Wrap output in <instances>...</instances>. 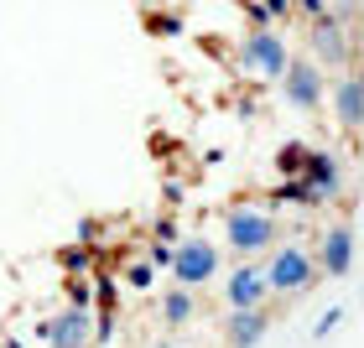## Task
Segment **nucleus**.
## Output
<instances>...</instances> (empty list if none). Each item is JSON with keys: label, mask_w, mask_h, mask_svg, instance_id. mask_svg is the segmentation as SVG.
<instances>
[{"label": "nucleus", "mask_w": 364, "mask_h": 348, "mask_svg": "<svg viewBox=\"0 0 364 348\" xmlns=\"http://www.w3.org/2000/svg\"><path fill=\"white\" fill-rule=\"evenodd\" d=\"M276 239H281V224L271 219L266 208H229V219H224V244H229L240 260H245V255H260V250H276Z\"/></svg>", "instance_id": "nucleus-1"}, {"label": "nucleus", "mask_w": 364, "mask_h": 348, "mask_svg": "<svg viewBox=\"0 0 364 348\" xmlns=\"http://www.w3.org/2000/svg\"><path fill=\"white\" fill-rule=\"evenodd\" d=\"M219 255H224L219 244L198 234V239H182V244H172V265H167V271H172V281H177V286L203 291L208 281L219 276Z\"/></svg>", "instance_id": "nucleus-2"}, {"label": "nucleus", "mask_w": 364, "mask_h": 348, "mask_svg": "<svg viewBox=\"0 0 364 348\" xmlns=\"http://www.w3.org/2000/svg\"><path fill=\"white\" fill-rule=\"evenodd\" d=\"M287 62H291V47L281 42V31L276 26H250L240 37V68H250V73H260V78H276L287 73Z\"/></svg>", "instance_id": "nucleus-3"}, {"label": "nucleus", "mask_w": 364, "mask_h": 348, "mask_svg": "<svg viewBox=\"0 0 364 348\" xmlns=\"http://www.w3.org/2000/svg\"><path fill=\"white\" fill-rule=\"evenodd\" d=\"M266 281H271V291H281V296H302L312 281H318V260H312L307 244H281V250H271Z\"/></svg>", "instance_id": "nucleus-4"}, {"label": "nucleus", "mask_w": 364, "mask_h": 348, "mask_svg": "<svg viewBox=\"0 0 364 348\" xmlns=\"http://www.w3.org/2000/svg\"><path fill=\"white\" fill-rule=\"evenodd\" d=\"M276 84H281V99H287L296 114H318L323 99H328V89H323V68H318L312 58H291L287 73H281Z\"/></svg>", "instance_id": "nucleus-5"}, {"label": "nucleus", "mask_w": 364, "mask_h": 348, "mask_svg": "<svg viewBox=\"0 0 364 348\" xmlns=\"http://www.w3.org/2000/svg\"><path fill=\"white\" fill-rule=\"evenodd\" d=\"M312 260H318V276H328V281H343V276L354 271V260H359L354 224H349V219L328 224V229H323V239H318V250H312Z\"/></svg>", "instance_id": "nucleus-6"}, {"label": "nucleus", "mask_w": 364, "mask_h": 348, "mask_svg": "<svg viewBox=\"0 0 364 348\" xmlns=\"http://www.w3.org/2000/svg\"><path fill=\"white\" fill-rule=\"evenodd\" d=\"M328 104H333V120H338L343 136L364 141V78H359L354 68L333 78V89H328Z\"/></svg>", "instance_id": "nucleus-7"}, {"label": "nucleus", "mask_w": 364, "mask_h": 348, "mask_svg": "<svg viewBox=\"0 0 364 348\" xmlns=\"http://www.w3.org/2000/svg\"><path fill=\"white\" fill-rule=\"evenodd\" d=\"M37 333L47 348H94V317L84 307H63L53 317H42Z\"/></svg>", "instance_id": "nucleus-8"}, {"label": "nucleus", "mask_w": 364, "mask_h": 348, "mask_svg": "<svg viewBox=\"0 0 364 348\" xmlns=\"http://www.w3.org/2000/svg\"><path fill=\"white\" fill-rule=\"evenodd\" d=\"M307 42H312V62L318 68H343L349 62V31H343V21L333 11H323L318 21H312V31H307Z\"/></svg>", "instance_id": "nucleus-9"}, {"label": "nucleus", "mask_w": 364, "mask_h": 348, "mask_svg": "<svg viewBox=\"0 0 364 348\" xmlns=\"http://www.w3.org/2000/svg\"><path fill=\"white\" fill-rule=\"evenodd\" d=\"M271 281H266V265H235L224 276V307L240 312V307H266L271 302Z\"/></svg>", "instance_id": "nucleus-10"}, {"label": "nucleus", "mask_w": 364, "mask_h": 348, "mask_svg": "<svg viewBox=\"0 0 364 348\" xmlns=\"http://www.w3.org/2000/svg\"><path fill=\"white\" fill-rule=\"evenodd\" d=\"M219 333H224V348H255L260 338L271 333V307H240V312H229V317L219 322Z\"/></svg>", "instance_id": "nucleus-11"}, {"label": "nucleus", "mask_w": 364, "mask_h": 348, "mask_svg": "<svg viewBox=\"0 0 364 348\" xmlns=\"http://www.w3.org/2000/svg\"><path fill=\"white\" fill-rule=\"evenodd\" d=\"M302 182L323 197V203H333V197L343 192V161L333 151H318V146H312L307 161H302Z\"/></svg>", "instance_id": "nucleus-12"}, {"label": "nucleus", "mask_w": 364, "mask_h": 348, "mask_svg": "<svg viewBox=\"0 0 364 348\" xmlns=\"http://www.w3.org/2000/svg\"><path fill=\"white\" fill-rule=\"evenodd\" d=\"M156 312H161V327H167V333H182V327L198 317V291H188V286L172 281V291H161Z\"/></svg>", "instance_id": "nucleus-13"}, {"label": "nucleus", "mask_w": 364, "mask_h": 348, "mask_svg": "<svg viewBox=\"0 0 364 348\" xmlns=\"http://www.w3.org/2000/svg\"><path fill=\"white\" fill-rule=\"evenodd\" d=\"M276 203H291V208H318L323 197L312 192L307 182H302V177H287V182H281V187H276Z\"/></svg>", "instance_id": "nucleus-14"}, {"label": "nucleus", "mask_w": 364, "mask_h": 348, "mask_svg": "<svg viewBox=\"0 0 364 348\" xmlns=\"http://www.w3.org/2000/svg\"><path fill=\"white\" fill-rule=\"evenodd\" d=\"M307 151H312V146H302V141H287V146L276 151V172H281V182H287V177H302Z\"/></svg>", "instance_id": "nucleus-15"}, {"label": "nucleus", "mask_w": 364, "mask_h": 348, "mask_svg": "<svg viewBox=\"0 0 364 348\" xmlns=\"http://www.w3.org/2000/svg\"><path fill=\"white\" fill-rule=\"evenodd\" d=\"M156 281V265L151 260H141V265H125V286H136V291H146Z\"/></svg>", "instance_id": "nucleus-16"}, {"label": "nucleus", "mask_w": 364, "mask_h": 348, "mask_svg": "<svg viewBox=\"0 0 364 348\" xmlns=\"http://www.w3.org/2000/svg\"><path fill=\"white\" fill-rule=\"evenodd\" d=\"M58 265H63V271H73V276H84V271H89V244H73V250H63Z\"/></svg>", "instance_id": "nucleus-17"}, {"label": "nucleus", "mask_w": 364, "mask_h": 348, "mask_svg": "<svg viewBox=\"0 0 364 348\" xmlns=\"http://www.w3.org/2000/svg\"><path fill=\"white\" fill-rule=\"evenodd\" d=\"M89 302H94V281L73 276V281H68V307H84V312H89Z\"/></svg>", "instance_id": "nucleus-18"}, {"label": "nucleus", "mask_w": 364, "mask_h": 348, "mask_svg": "<svg viewBox=\"0 0 364 348\" xmlns=\"http://www.w3.org/2000/svg\"><path fill=\"white\" fill-rule=\"evenodd\" d=\"M146 26H151L156 37H177V31H182V16H146Z\"/></svg>", "instance_id": "nucleus-19"}, {"label": "nucleus", "mask_w": 364, "mask_h": 348, "mask_svg": "<svg viewBox=\"0 0 364 348\" xmlns=\"http://www.w3.org/2000/svg\"><path fill=\"white\" fill-rule=\"evenodd\" d=\"M94 291H99V307H105V312H114V302H120V286H114L109 276H99V281H94Z\"/></svg>", "instance_id": "nucleus-20"}, {"label": "nucleus", "mask_w": 364, "mask_h": 348, "mask_svg": "<svg viewBox=\"0 0 364 348\" xmlns=\"http://www.w3.org/2000/svg\"><path fill=\"white\" fill-rule=\"evenodd\" d=\"M338 322H343V307H328V312H323V317H318V322H312V338H328V333H333V327H338Z\"/></svg>", "instance_id": "nucleus-21"}, {"label": "nucleus", "mask_w": 364, "mask_h": 348, "mask_svg": "<svg viewBox=\"0 0 364 348\" xmlns=\"http://www.w3.org/2000/svg\"><path fill=\"white\" fill-rule=\"evenodd\" d=\"M245 16H250V26H276L271 6H260V0H245Z\"/></svg>", "instance_id": "nucleus-22"}, {"label": "nucleus", "mask_w": 364, "mask_h": 348, "mask_svg": "<svg viewBox=\"0 0 364 348\" xmlns=\"http://www.w3.org/2000/svg\"><path fill=\"white\" fill-rule=\"evenodd\" d=\"M146 260H151V265H161V271H167V265H172V244H161V239H151V250H146Z\"/></svg>", "instance_id": "nucleus-23"}, {"label": "nucleus", "mask_w": 364, "mask_h": 348, "mask_svg": "<svg viewBox=\"0 0 364 348\" xmlns=\"http://www.w3.org/2000/svg\"><path fill=\"white\" fill-rule=\"evenodd\" d=\"M296 6H302V16H307V21H318V16L328 11V6H323V0H296Z\"/></svg>", "instance_id": "nucleus-24"}, {"label": "nucleus", "mask_w": 364, "mask_h": 348, "mask_svg": "<svg viewBox=\"0 0 364 348\" xmlns=\"http://www.w3.org/2000/svg\"><path fill=\"white\" fill-rule=\"evenodd\" d=\"M359 21H364V0H359Z\"/></svg>", "instance_id": "nucleus-25"}]
</instances>
